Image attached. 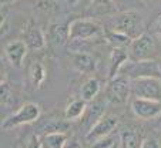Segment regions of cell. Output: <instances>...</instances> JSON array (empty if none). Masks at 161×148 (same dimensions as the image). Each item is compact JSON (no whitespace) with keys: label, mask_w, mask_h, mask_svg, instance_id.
I'll use <instances>...</instances> for the list:
<instances>
[{"label":"cell","mask_w":161,"mask_h":148,"mask_svg":"<svg viewBox=\"0 0 161 148\" xmlns=\"http://www.w3.org/2000/svg\"><path fill=\"white\" fill-rule=\"evenodd\" d=\"M66 6H69V7H74V6H77V4L80 3V0H61Z\"/></svg>","instance_id":"f1b7e54d"},{"label":"cell","mask_w":161,"mask_h":148,"mask_svg":"<svg viewBox=\"0 0 161 148\" xmlns=\"http://www.w3.org/2000/svg\"><path fill=\"white\" fill-rule=\"evenodd\" d=\"M104 39H106V41L108 43L110 46H113V48H128V46H130L131 43V39L128 36H125V34L123 33H119V31H114V30H108V29H106L104 30Z\"/></svg>","instance_id":"d6986e66"},{"label":"cell","mask_w":161,"mask_h":148,"mask_svg":"<svg viewBox=\"0 0 161 148\" xmlns=\"http://www.w3.org/2000/svg\"><path fill=\"white\" fill-rule=\"evenodd\" d=\"M46 36L42 31V29L37 27V26H29L25 30V37H23V41L27 44L29 50H42L46 46Z\"/></svg>","instance_id":"5bb4252c"},{"label":"cell","mask_w":161,"mask_h":148,"mask_svg":"<svg viewBox=\"0 0 161 148\" xmlns=\"http://www.w3.org/2000/svg\"><path fill=\"white\" fill-rule=\"evenodd\" d=\"M114 148H116V147H114Z\"/></svg>","instance_id":"d6a6232c"},{"label":"cell","mask_w":161,"mask_h":148,"mask_svg":"<svg viewBox=\"0 0 161 148\" xmlns=\"http://www.w3.org/2000/svg\"><path fill=\"white\" fill-rule=\"evenodd\" d=\"M116 2V4H117V7H119V2H121V0H114Z\"/></svg>","instance_id":"1f68e13d"},{"label":"cell","mask_w":161,"mask_h":148,"mask_svg":"<svg viewBox=\"0 0 161 148\" xmlns=\"http://www.w3.org/2000/svg\"><path fill=\"white\" fill-rule=\"evenodd\" d=\"M130 60L127 48H113L110 53V58H108V69H107V74H108V80L114 79L116 76H119L121 69L124 67V64Z\"/></svg>","instance_id":"4fadbf2b"},{"label":"cell","mask_w":161,"mask_h":148,"mask_svg":"<svg viewBox=\"0 0 161 148\" xmlns=\"http://www.w3.org/2000/svg\"><path fill=\"white\" fill-rule=\"evenodd\" d=\"M71 67L80 74H93L97 69V58L88 52L76 50L71 54Z\"/></svg>","instance_id":"30bf717a"},{"label":"cell","mask_w":161,"mask_h":148,"mask_svg":"<svg viewBox=\"0 0 161 148\" xmlns=\"http://www.w3.org/2000/svg\"><path fill=\"white\" fill-rule=\"evenodd\" d=\"M29 77L34 88H39L46 80V67L40 61H33L29 67Z\"/></svg>","instance_id":"ffe728a7"},{"label":"cell","mask_w":161,"mask_h":148,"mask_svg":"<svg viewBox=\"0 0 161 148\" xmlns=\"http://www.w3.org/2000/svg\"><path fill=\"white\" fill-rule=\"evenodd\" d=\"M69 141L66 133H49L43 137V144L47 148H64Z\"/></svg>","instance_id":"44dd1931"},{"label":"cell","mask_w":161,"mask_h":148,"mask_svg":"<svg viewBox=\"0 0 161 148\" xmlns=\"http://www.w3.org/2000/svg\"><path fill=\"white\" fill-rule=\"evenodd\" d=\"M131 96V80L124 74H119L114 79L108 80L106 88L107 103L114 106H121L130 100Z\"/></svg>","instance_id":"277c9868"},{"label":"cell","mask_w":161,"mask_h":148,"mask_svg":"<svg viewBox=\"0 0 161 148\" xmlns=\"http://www.w3.org/2000/svg\"><path fill=\"white\" fill-rule=\"evenodd\" d=\"M131 94L140 98L161 101V79L158 77H138L131 80Z\"/></svg>","instance_id":"8992f818"},{"label":"cell","mask_w":161,"mask_h":148,"mask_svg":"<svg viewBox=\"0 0 161 148\" xmlns=\"http://www.w3.org/2000/svg\"><path fill=\"white\" fill-rule=\"evenodd\" d=\"M70 127V121L64 120H50L47 124L44 125V134L49 133H66Z\"/></svg>","instance_id":"7402d4cb"},{"label":"cell","mask_w":161,"mask_h":148,"mask_svg":"<svg viewBox=\"0 0 161 148\" xmlns=\"http://www.w3.org/2000/svg\"><path fill=\"white\" fill-rule=\"evenodd\" d=\"M141 148H161V144L160 141H158L155 137H146L143 141V144H141Z\"/></svg>","instance_id":"cb8c5ba5"},{"label":"cell","mask_w":161,"mask_h":148,"mask_svg":"<svg viewBox=\"0 0 161 148\" xmlns=\"http://www.w3.org/2000/svg\"><path fill=\"white\" fill-rule=\"evenodd\" d=\"M13 2H14V0H0V6H9Z\"/></svg>","instance_id":"4dcf8cb0"},{"label":"cell","mask_w":161,"mask_h":148,"mask_svg":"<svg viewBox=\"0 0 161 148\" xmlns=\"http://www.w3.org/2000/svg\"><path fill=\"white\" fill-rule=\"evenodd\" d=\"M117 125H119V117H117V115L104 114L103 117L98 118L94 124L86 131V135H84L86 142L90 144V142L96 141V140H100V138H104V137L111 135L113 131L117 128Z\"/></svg>","instance_id":"ba28073f"},{"label":"cell","mask_w":161,"mask_h":148,"mask_svg":"<svg viewBox=\"0 0 161 148\" xmlns=\"http://www.w3.org/2000/svg\"><path fill=\"white\" fill-rule=\"evenodd\" d=\"M106 29L91 17L74 19L69 23V41H90L104 36Z\"/></svg>","instance_id":"7a4b0ae2"},{"label":"cell","mask_w":161,"mask_h":148,"mask_svg":"<svg viewBox=\"0 0 161 148\" xmlns=\"http://www.w3.org/2000/svg\"><path fill=\"white\" fill-rule=\"evenodd\" d=\"M64 148H83V145L77 140H69L67 144L64 145Z\"/></svg>","instance_id":"83f0119b"},{"label":"cell","mask_w":161,"mask_h":148,"mask_svg":"<svg viewBox=\"0 0 161 148\" xmlns=\"http://www.w3.org/2000/svg\"><path fill=\"white\" fill-rule=\"evenodd\" d=\"M144 138L133 130H124L119 135V148H141Z\"/></svg>","instance_id":"e0dca14e"},{"label":"cell","mask_w":161,"mask_h":148,"mask_svg":"<svg viewBox=\"0 0 161 148\" xmlns=\"http://www.w3.org/2000/svg\"><path fill=\"white\" fill-rule=\"evenodd\" d=\"M107 29L123 33L133 40L144 33V17L138 10H123L107 17Z\"/></svg>","instance_id":"6da1fadb"},{"label":"cell","mask_w":161,"mask_h":148,"mask_svg":"<svg viewBox=\"0 0 161 148\" xmlns=\"http://www.w3.org/2000/svg\"><path fill=\"white\" fill-rule=\"evenodd\" d=\"M154 27H155V33L158 34V36L161 37V16L158 17V20L155 21V24H154Z\"/></svg>","instance_id":"f546056e"},{"label":"cell","mask_w":161,"mask_h":148,"mask_svg":"<svg viewBox=\"0 0 161 148\" xmlns=\"http://www.w3.org/2000/svg\"><path fill=\"white\" fill-rule=\"evenodd\" d=\"M42 115V107L36 103H25L23 106L19 107L17 111L10 114L7 118H4L2 123V128L3 130H12V128L20 127L25 124H31L34 121H37Z\"/></svg>","instance_id":"3957f363"},{"label":"cell","mask_w":161,"mask_h":148,"mask_svg":"<svg viewBox=\"0 0 161 148\" xmlns=\"http://www.w3.org/2000/svg\"><path fill=\"white\" fill-rule=\"evenodd\" d=\"M29 53V47L23 40H13L4 47V54L9 63L16 69H21L25 64V58Z\"/></svg>","instance_id":"8fae6325"},{"label":"cell","mask_w":161,"mask_h":148,"mask_svg":"<svg viewBox=\"0 0 161 148\" xmlns=\"http://www.w3.org/2000/svg\"><path fill=\"white\" fill-rule=\"evenodd\" d=\"M87 101L83 98H76V100L70 101L64 108V118L67 121H77L81 120L84 117L86 111H87Z\"/></svg>","instance_id":"9a60e30c"},{"label":"cell","mask_w":161,"mask_h":148,"mask_svg":"<svg viewBox=\"0 0 161 148\" xmlns=\"http://www.w3.org/2000/svg\"><path fill=\"white\" fill-rule=\"evenodd\" d=\"M127 52L130 56V60L133 61L151 60L157 53V41H155L154 36L144 31L141 36L131 40Z\"/></svg>","instance_id":"5b68a950"},{"label":"cell","mask_w":161,"mask_h":148,"mask_svg":"<svg viewBox=\"0 0 161 148\" xmlns=\"http://www.w3.org/2000/svg\"><path fill=\"white\" fill-rule=\"evenodd\" d=\"M6 19H7V9H6V6H0V30L3 29L4 23H6Z\"/></svg>","instance_id":"4316f807"},{"label":"cell","mask_w":161,"mask_h":148,"mask_svg":"<svg viewBox=\"0 0 161 148\" xmlns=\"http://www.w3.org/2000/svg\"><path fill=\"white\" fill-rule=\"evenodd\" d=\"M26 148H43V142L40 140L39 135H31L30 140H29Z\"/></svg>","instance_id":"d4e9b609"},{"label":"cell","mask_w":161,"mask_h":148,"mask_svg":"<svg viewBox=\"0 0 161 148\" xmlns=\"http://www.w3.org/2000/svg\"><path fill=\"white\" fill-rule=\"evenodd\" d=\"M49 39L53 44L64 46L69 41V24L52 23L49 26Z\"/></svg>","instance_id":"2e32d148"},{"label":"cell","mask_w":161,"mask_h":148,"mask_svg":"<svg viewBox=\"0 0 161 148\" xmlns=\"http://www.w3.org/2000/svg\"><path fill=\"white\" fill-rule=\"evenodd\" d=\"M131 111L140 120H154L161 115V101L150 100V98H140L134 97L130 103Z\"/></svg>","instance_id":"9c48e42d"},{"label":"cell","mask_w":161,"mask_h":148,"mask_svg":"<svg viewBox=\"0 0 161 148\" xmlns=\"http://www.w3.org/2000/svg\"><path fill=\"white\" fill-rule=\"evenodd\" d=\"M120 74L127 76L130 80L138 77H158L161 79V69L157 61L151 60H140V61H127L121 69Z\"/></svg>","instance_id":"52a82bcc"},{"label":"cell","mask_w":161,"mask_h":148,"mask_svg":"<svg viewBox=\"0 0 161 148\" xmlns=\"http://www.w3.org/2000/svg\"><path fill=\"white\" fill-rule=\"evenodd\" d=\"M6 80H7V70H6V67H4L3 61L0 60V85L4 84Z\"/></svg>","instance_id":"484cf974"},{"label":"cell","mask_w":161,"mask_h":148,"mask_svg":"<svg viewBox=\"0 0 161 148\" xmlns=\"http://www.w3.org/2000/svg\"><path fill=\"white\" fill-rule=\"evenodd\" d=\"M119 13L114 0H90L87 6L88 17H110V16Z\"/></svg>","instance_id":"7c38bea8"},{"label":"cell","mask_w":161,"mask_h":148,"mask_svg":"<svg viewBox=\"0 0 161 148\" xmlns=\"http://www.w3.org/2000/svg\"><path fill=\"white\" fill-rule=\"evenodd\" d=\"M100 88H101L100 80L91 77V79H88L86 83H83L81 88H80V96H81L83 100H86L87 103H90V101H93L96 97L98 96Z\"/></svg>","instance_id":"ac0fdd59"},{"label":"cell","mask_w":161,"mask_h":148,"mask_svg":"<svg viewBox=\"0 0 161 148\" xmlns=\"http://www.w3.org/2000/svg\"><path fill=\"white\" fill-rule=\"evenodd\" d=\"M114 147H116V140L113 138L111 135L96 140V141L88 144V148H114Z\"/></svg>","instance_id":"603a6c76"}]
</instances>
